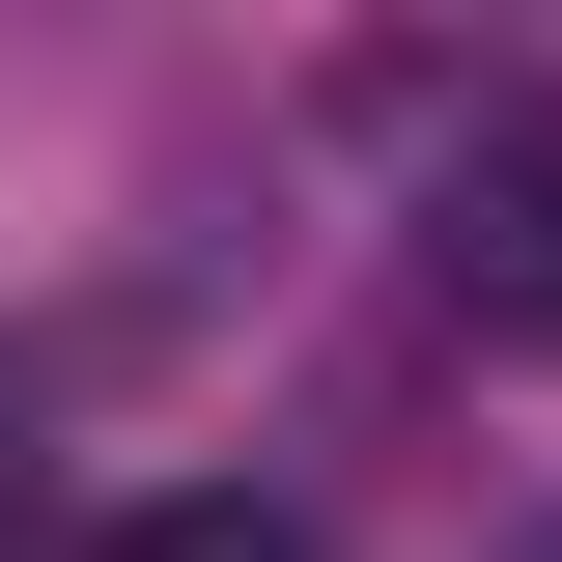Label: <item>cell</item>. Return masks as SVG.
<instances>
[{
  "mask_svg": "<svg viewBox=\"0 0 562 562\" xmlns=\"http://www.w3.org/2000/svg\"><path fill=\"white\" fill-rule=\"evenodd\" d=\"M113 562H338V535L254 506V479H169V506H113Z\"/></svg>",
  "mask_w": 562,
  "mask_h": 562,
  "instance_id": "7a4b0ae2",
  "label": "cell"
},
{
  "mask_svg": "<svg viewBox=\"0 0 562 562\" xmlns=\"http://www.w3.org/2000/svg\"><path fill=\"white\" fill-rule=\"evenodd\" d=\"M479 562H562V506H506V535H479Z\"/></svg>",
  "mask_w": 562,
  "mask_h": 562,
  "instance_id": "3957f363",
  "label": "cell"
},
{
  "mask_svg": "<svg viewBox=\"0 0 562 562\" xmlns=\"http://www.w3.org/2000/svg\"><path fill=\"white\" fill-rule=\"evenodd\" d=\"M450 281H479L506 338H535V366H562V140H506L479 198H450Z\"/></svg>",
  "mask_w": 562,
  "mask_h": 562,
  "instance_id": "6da1fadb",
  "label": "cell"
}]
</instances>
